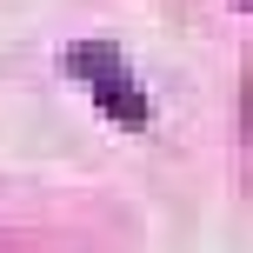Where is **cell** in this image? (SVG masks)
<instances>
[{
	"instance_id": "1",
	"label": "cell",
	"mask_w": 253,
	"mask_h": 253,
	"mask_svg": "<svg viewBox=\"0 0 253 253\" xmlns=\"http://www.w3.org/2000/svg\"><path fill=\"white\" fill-rule=\"evenodd\" d=\"M67 74L93 87V100H100V114L114 120V126H126V133L147 126V93L133 87V74H126V60H120L114 47H100V40L67 47Z\"/></svg>"
}]
</instances>
